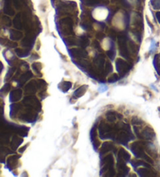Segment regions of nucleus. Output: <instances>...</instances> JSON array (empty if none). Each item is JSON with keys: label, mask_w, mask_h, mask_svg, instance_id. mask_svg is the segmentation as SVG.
Instances as JSON below:
<instances>
[{"label": "nucleus", "mask_w": 160, "mask_h": 177, "mask_svg": "<svg viewBox=\"0 0 160 177\" xmlns=\"http://www.w3.org/2000/svg\"><path fill=\"white\" fill-rule=\"evenodd\" d=\"M99 130V137L102 139L109 138L110 137L109 136H111V127L109 125L105 124L104 123H101Z\"/></svg>", "instance_id": "nucleus-1"}, {"label": "nucleus", "mask_w": 160, "mask_h": 177, "mask_svg": "<svg viewBox=\"0 0 160 177\" xmlns=\"http://www.w3.org/2000/svg\"><path fill=\"white\" fill-rule=\"evenodd\" d=\"M117 69L119 74H124L131 69V66L121 59H118L117 60Z\"/></svg>", "instance_id": "nucleus-2"}, {"label": "nucleus", "mask_w": 160, "mask_h": 177, "mask_svg": "<svg viewBox=\"0 0 160 177\" xmlns=\"http://www.w3.org/2000/svg\"><path fill=\"white\" fill-rule=\"evenodd\" d=\"M132 134L130 133V131H124V132H121L119 135L118 136L117 138V141L118 143L123 144H126L129 141H131V139L133 138V137H132Z\"/></svg>", "instance_id": "nucleus-3"}, {"label": "nucleus", "mask_w": 160, "mask_h": 177, "mask_svg": "<svg viewBox=\"0 0 160 177\" xmlns=\"http://www.w3.org/2000/svg\"><path fill=\"white\" fill-rule=\"evenodd\" d=\"M70 53L72 56L75 57H80V58L85 59L87 57V52L85 49H73L70 50Z\"/></svg>", "instance_id": "nucleus-4"}, {"label": "nucleus", "mask_w": 160, "mask_h": 177, "mask_svg": "<svg viewBox=\"0 0 160 177\" xmlns=\"http://www.w3.org/2000/svg\"><path fill=\"white\" fill-rule=\"evenodd\" d=\"M22 96V91L20 89H17V90L13 91L12 92L10 93V102H17L20 99V98Z\"/></svg>", "instance_id": "nucleus-5"}, {"label": "nucleus", "mask_w": 160, "mask_h": 177, "mask_svg": "<svg viewBox=\"0 0 160 177\" xmlns=\"http://www.w3.org/2000/svg\"><path fill=\"white\" fill-rule=\"evenodd\" d=\"M119 156H118V162H127L130 160L131 158V155H129L128 153L126 152L124 149H120L119 151Z\"/></svg>", "instance_id": "nucleus-6"}, {"label": "nucleus", "mask_w": 160, "mask_h": 177, "mask_svg": "<svg viewBox=\"0 0 160 177\" xmlns=\"http://www.w3.org/2000/svg\"><path fill=\"white\" fill-rule=\"evenodd\" d=\"M142 136H143V138L145 140H152L155 137V133L153 132L152 129L146 127L142 132Z\"/></svg>", "instance_id": "nucleus-7"}, {"label": "nucleus", "mask_w": 160, "mask_h": 177, "mask_svg": "<svg viewBox=\"0 0 160 177\" xmlns=\"http://www.w3.org/2000/svg\"><path fill=\"white\" fill-rule=\"evenodd\" d=\"M32 76H33V74H32V73L31 72V71H28V72H27V73L22 74V75L20 76V77L19 78V82H18V84H19V86H22V85H24V83L26 82L27 80H29L30 78Z\"/></svg>", "instance_id": "nucleus-8"}, {"label": "nucleus", "mask_w": 160, "mask_h": 177, "mask_svg": "<svg viewBox=\"0 0 160 177\" xmlns=\"http://www.w3.org/2000/svg\"><path fill=\"white\" fill-rule=\"evenodd\" d=\"M23 37V34L20 31H15V30H11L10 31V39L13 41L20 40Z\"/></svg>", "instance_id": "nucleus-9"}, {"label": "nucleus", "mask_w": 160, "mask_h": 177, "mask_svg": "<svg viewBox=\"0 0 160 177\" xmlns=\"http://www.w3.org/2000/svg\"><path fill=\"white\" fill-rule=\"evenodd\" d=\"M84 3L87 6H99L101 4H105L106 1L105 0H84Z\"/></svg>", "instance_id": "nucleus-10"}, {"label": "nucleus", "mask_w": 160, "mask_h": 177, "mask_svg": "<svg viewBox=\"0 0 160 177\" xmlns=\"http://www.w3.org/2000/svg\"><path fill=\"white\" fill-rule=\"evenodd\" d=\"M37 87L35 84V81L30 82L25 87V91L27 93H35L36 92Z\"/></svg>", "instance_id": "nucleus-11"}, {"label": "nucleus", "mask_w": 160, "mask_h": 177, "mask_svg": "<svg viewBox=\"0 0 160 177\" xmlns=\"http://www.w3.org/2000/svg\"><path fill=\"white\" fill-rule=\"evenodd\" d=\"M13 26L15 27V28H17L18 30H21L22 29V23H21V19H20V13H18V14L16 16V17L13 20Z\"/></svg>", "instance_id": "nucleus-12"}, {"label": "nucleus", "mask_w": 160, "mask_h": 177, "mask_svg": "<svg viewBox=\"0 0 160 177\" xmlns=\"http://www.w3.org/2000/svg\"><path fill=\"white\" fill-rule=\"evenodd\" d=\"M113 149V145L110 142H105L102 146L101 148V154H104V153L108 152L109 151Z\"/></svg>", "instance_id": "nucleus-13"}, {"label": "nucleus", "mask_w": 160, "mask_h": 177, "mask_svg": "<svg viewBox=\"0 0 160 177\" xmlns=\"http://www.w3.org/2000/svg\"><path fill=\"white\" fill-rule=\"evenodd\" d=\"M87 85L81 86V87L78 88V90L75 91V92H74V95H75L76 97H78V98L81 97V96H83V95H85V92H86V91H87Z\"/></svg>", "instance_id": "nucleus-14"}, {"label": "nucleus", "mask_w": 160, "mask_h": 177, "mask_svg": "<svg viewBox=\"0 0 160 177\" xmlns=\"http://www.w3.org/2000/svg\"><path fill=\"white\" fill-rule=\"evenodd\" d=\"M138 172L141 176H155V174H152L153 172L149 169H139L138 170Z\"/></svg>", "instance_id": "nucleus-15"}, {"label": "nucleus", "mask_w": 160, "mask_h": 177, "mask_svg": "<svg viewBox=\"0 0 160 177\" xmlns=\"http://www.w3.org/2000/svg\"><path fill=\"white\" fill-rule=\"evenodd\" d=\"M154 66L158 74H160V54L155 55L154 58Z\"/></svg>", "instance_id": "nucleus-16"}, {"label": "nucleus", "mask_w": 160, "mask_h": 177, "mask_svg": "<svg viewBox=\"0 0 160 177\" xmlns=\"http://www.w3.org/2000/svg\"><path fill=\"white\" fill-rule=\"evenodd\" d=\"M78 45L82 48H86L89 45V41L86 37H80V38L78 39Z\"/></svg>", "instance_id": "nucleus-17"}, {"label": "nucleus", "mask_w": 160, "mask_h": 177, "mask_svg": "<svg viewBox=\"0 0 160 177\" xmlns=\"http://www.w3.org/2000/svg\"><path fill=\"white\" fill-rule=\"evenodd\" d=\"M23 142V139L21 138H19L18 137H13V141H12V144H11V146H12V148H13V149H16V148L18 147V146L20 144Z\"/></svg>", "instance_id": "nucleus-18"}, {"label": "nucleus", "mask_w": 160, "mask_h": 177, "mask_svg": "<svg viewBox=\"0 0 160 177\" xmlns=\"http://www.w3.org/2000/svg\"><path fill=\"white\" fill-rule=\"evenodd\" d=\"M62 87H61V90L64 91V92H66L68 90L71 89V86H72V84L71 82H67V81H65V82L62 83Z\"/></svg>", "instance_id": "nucleus-19"}, {"label": "nucleus", "mask_w": 160, "mask_h": 177, "mask_svg": "<svg viewBox=\"0 0 160 177\" xmlns=\"http://www.w3.org/2000/svg\"><path fill=\"white\" fill-rule=\"evenodd\" d=\"M117 114V112H107V119H108L109 122H114L116 120V119H117V116H116V115Z\"/></svg>", "instance_id": "nucleus-20"}, {"label": "nucleus", "mask_w": 160, "mask_h": 177, "mask_svg": "<svg viewBox=\"0 0 160 177\" xmlns=\"http://www.w3.org/2000/svg\"><path fill=\"white\" fill-rule=\"evenodd\" d=\"M16 52H17V56L20 57H26L28 56L29 52L25 50H22V49H16Z\"/></svg>", "instance_id": "nucleus-21"}, {"label": "nucleus", "mask_w": 160, "mask_h": 177, "mask_svg": "<svg viewBox=\"0 0 160 177\" xmlns=\"http://www.w3.org/2000/svg\"><path fill=\"white\" fill-rule=\"evenodd\" d=\"M151 4L155 10L160 9V0H151Z\"/></svg>", "instance_id": "nucleus-22"}, {"label": "nucleus", "mask_w": 160, "mask_h": 177, "mask_svg": "<svg viewBox=\"0 0 160 177\" xmlns=\"http://www.w3.org/2000/svg\"><path fill=\"white\" fill-rule=\"evenodd\" d=\"M4 12H5V13H6V14H9V15H13L14 14V12H13V10L12 8L10 7V5H6V4L5 6V8H4Z\"/></svg>", "instance_id": "nucleus-23"}, {"label": "nucleus", "mask_w": 160, "mask_h": 177, "mask_svg": "<svg viewBox=\"0 0 160 177\" xmlns=\"http://www.w3.org/2000/svg\"><path fill=\"white\" fill-rule=\"evenodd\" d=\"M131 123H132L133 125H136V124L141 125V124L143 123V121H142L140 118H138V117L133 116V118H132V119H131Z\"/></svg>", "instance_id": "nucleus-24"}, {"label": "nucleus", "mask_w": 160, "mask_h": 177, "mask_svg": "<svg viewBox=\"0 0 160 177\" xmlns=\"http://www.w3.org/2000/svg\"><path fill=\"white\" fill-rule=\"evenodd\" d=\"M118 80H119V77H118V75L116 74V73H114V74H112V76L111 77L109 78V82L114 83L116 82V81H117Z\"/></svg>", "instance_id": "nucleus-25"}, {"label": "nucleus", "mask_w": 160, "mask_h": 177, "mask_svg": "<svg viewBox=\"0 0 160 177\" xmlns=\"http://www.w3.org/2000/svg\"><path fill=\"white\" fill-rule=\"evenodd\" d=\"M107 56H109V59H110L111 60H112L114 57H115V51H114L113 49H110L109 51L107 52Z\"/></svg>", "instance_id": "nucleus-26"}, {"label": "nucleus", "mask_w": 160, "mask_h": 177, "mask_svg": "<svg viewBox=\"0 0 160 177\" xmlns=\"http://www.w3.org/2000/svg\"><path fill=\"white\" fill-rule=\"evenodd\" d=\"M106 73H111L112 71V65L110 63H106Z\"/></svg>", "instance_id": "nucleus-27"}, {"label": "nucleus", "mask_w": 160, "mask_h": 177, "mask_svg": "<svg viewBox=\"0 0 160 177\" xmlns=\"http://www.w3.org/2000/svg\"><path fill=\"white\" fill-rule=\"evenodd\" d=\"M10 89V84H6L5 86L2 88L1 91H2L3 93H6V92H7V91H9Z\"/></svg>", "instance_id": "nucleus-28"}, {"label": "nucleus", "mask_w": 160, "mask_h": 177, "mask_svg": "<svg viewBox=\"0 0 160 177\" xmlns=\"http://www.w3.org/2000/svg\"><path fill=\"white\" fill-rule=\"evenodd\" d=\"M6 45L10 48H16L17 46V44L15 43V42H11V41H8Z\"/></svg>", "instance_id": "nucleus-29"}, {"label": "nucleus", "mask_w": 160, "mask_h": 177, "mask_svg": "<svg viewBox=\"0 0 160 177\" xmlns=\"http://www.w3.org/2000/svg\"><path fill=\"white\" fill-rule=\"evenodd\" d=\"M3 19H4V20H5L6 24L7 25V26H10V25H11L12 22H11V20H10L9 17H3Z\"/></svg>", "instance_id": "nucleus-30"}, {"label": "nucleus", "mask_w": 160, "mask_h": 177, "mask_svg": "<svg viewBox=\"0 0 160 177\" xmlns=\"http://www.w3.org/2000/svg\"><path fill=\"white\" fill-rule=\"evenodd\" d=\"M13 71H14V69H10V70L8 71V74H7V77H6V79H9V78L11 77V76L13 75Z\"/></svg>", "instance_id": "nucleus-31"}, {"label": "nucleus", "mask_w": 160, "mask_h": 177, "mask_svg": "<svg viewBox=\"0 0 160 177\" xmlns=\"http://www.w3.org/2000/svg\"><path fill=\"white\" fill-rule=\"evenodd\" d=\"M81 26H82L83 28H85V29H86V30H87V29H92V26H91V25H89V24H83Z\"/></svg>", "instance_id": "nucleus-32"}, {"label": "nucleus", "mask_w": 160, "mask_h": 177, "mask_svg": "<svg viewBox=\"0 0 160 177\" xmlns=\"http://www.w3.org/2000/svg\"><path fill=\"white\" fill-rule=\"evenodd\" d=\"M155 16H156V18H157L158 21H159V24H160V11L159 12L156 13Z\"/></svg>", "instance_id": "nucleus-33"}, {"label": "nucleus", "mask_w": 160, "mask_h": 177, "mask_svg": "<svg viewBox=\"0 0 160 177\" xmlns=\"http://www.w3.org/2000/svg\"><path fill=\"white\" fill-rule=\"evenodd\" d=\"M27 146H24V147H23V148H22V149H20V150H19L20 152H23V151H24L25 149H26V148H27Z\"/></svg>", "instance_id": "nucleus-34"}]
</instances>
